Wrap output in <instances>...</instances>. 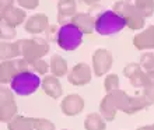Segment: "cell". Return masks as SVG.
I'll use <instances>...</instances> for the list:
<instances>
[{"label":"cell","instance_id":"obj_1","mask_svg":"<svg viewBox=\"0 0 154 130\" xmlns=\"http://www.w3.org/2000/svg\"><path fill=\"white\" fill-rule=\"evenodd\" d=\"M125 27V20L114 10H105L95 17V32L104 37L119 34Z\"/></svg>","mask_w":154,"mask_h":130},{"label":"cell","instance_id":"obj_2","mask_svg":"<svg viewBox=\"0 0 154 130\" xmlns=\"http://www.w3.org/2000/svg\"><path fill=\"white\" fill-rule=\"evenodd\" d=\"M39 87H42V80L37 73L34 71H23L18 73L10 83V88L14 94L27 97L37 91Z\"/></svg>","mask_w":154,"mask_h":130},{"label":"cell","instance_id":"obj_3","mask_svg":"<svg viewBox=\"0 0 154 130\" xmlns=\"http://www.w3.org/2000/svg\"><path fill=\"white\" fill-rule=\"evenodd\" d=\"M83 31L73 23H67L59 27V32L56 37V44L59 48L67 52L76 50L81 44H83Z\"/></svg>","mask_w":154,"mask_h":130},{"label":"cell","instance_id":"obj_4","mask_svg":"<svg viewBox=\"0 0 154 130\" xmlns=\"http://www.w3.org/2000/svg\"><path fill=\"white\" fill-rule=\"evenodd\" d=\"M21 56L27 62H32L42 59L49 52V41L46 38H29V39H20Z\"/></svg>","mask_w":154,"mask_h":130},{"label":"cell","instance_id":"obj_5","mask_svg":"<svg viewBox=\"0 0 154 130\" xmlns=\"http://www.w3.org/2000/svg\"><path fill=\"white\" fill-rule=\"evenodd\" d=\"M112 7H114L112 10L116 11L119 16H122V18L125 20L126 27H129V28L133 29V31L144 28V20H146V18H144L132 4L128 3L126 0H118V2L114 3Z\"/></svg>","mask_w":154,"mask_h":130},{"label":"cell","instance_id":"obj_6","mask_svg":"<svg viewBox=\"0 0 154 130\" xmlns=\"http://www.w3.org/2000/svg\"><path fill=\"white\" fill-rule=\"evenodd\" d=\"M23 71H32L29 62H27L24 57L13 59V60H2V63H0V83H2V86L10 84L13 78Z\"/></svg>","mask_w":154,"mask_h":130},{"label":"cell","instance_id":"obj_7","mask_svg":"<svg viewBox=\"0 0 154 130\" xmlns=\"http://www.w3.org/2000/svg\"><path fill=\"white\" fill-rule=\"evenodd\" d=\"M14 116H17V102L11 88L2 86L0 89V120L8 123Z\"/></svg>","mask_w":154,"mask_h":130},{"label":"cell","instance_id":"obj_8","mask_svg":"<svg viewBox=\"0 0 154 130\" xmlns=\"http://www.w3.org/2000/svg\"><path fill=\"white\" fill-rule=\"evenodd\" d=\"M114 56L108 49L100 48L93 53V71L97 77H102L112 67Z\"/></svg>","mask_w":154,"mask_h":130},{"label":"cell","instance_id":"obj_9","mask_svg":"<svg viewBox=\"0 0 154 130\" xmlns=\"http://www.w3.org/2000/svg\"><path fill=\"white\" fill-rule=\"evenodd\" d=\"M93 70L87 63H77L72 67V70L67 74V81L72 84V86L76 87H83L87 86L91 78H93Z\"/></svg>","mask_w":154,"mask_h":130},{"label":"cell","instance_id":"obj_10","mask_svg":"<svg viewBox=\"0 0 154 130\" xmlns=\"http://www.w3.org/2000/svg\"><path fill=\"white\" fill-rule=\"evenodd\" d=\"M84 98L79 95V94H69L66 95L60 102V109L62 113L66 116H77L80 115L84 109Z\"/></svg>","mask_w":154,"mask_h":130},{"label":"cell","instance_id":"obj_11","mask_svg":"<svg viewBox=\"0 0 154 130\" xmlns=\"http://www.w3.org/2000/svg\"><path fill=\"white\" fill-rule=\"evenodd\" d=\"M48 28H49V18L44 13H37V14L28 17V20L25 21V25H24L25 32L31 34V35L44 34L46 32Z\"/></svg>","mask_w":154,"mask_h":130},{"label":"cell","instance_id":"obj_12","mask_svg":"<svg viewBox=\"0 0 154 130\" xmlns=\"http://www.w3.org/2000/svg\"><path fill=\"white\" fill-rule=\"evenodd\" d=\"M0 18H2V23L7 25H11L16 28L17 25L23 24L27 18L25 16V10L21 7H7V8H2V13H0Z\"/></svg>","mask_w":154,"mask_h":130},{"label":"cell","instance_id":"obj_13","mask_svg":"<svg viewBox=\"0 0 154 130\" xmlns=\"http://www.w3.org/2000/svg\"><path fill=\"white\" fill-rule=\"evenodd\" d=\"M76 14H77L76 0H59L57 2V21L62 25L70 23Z\"/></svg>","mask_w":154,"mask_h":130},{"label":"cell","instance_id":"obj_14","mask_svg":"<svg viewBox=\"0 0 154 130\" xmlns=\"http://www.w3.org/2000/svg\"><path fill=\"white\" fill-rule=\"evenodd\" d=\"M133 45L139 50L154 49V25H149L146 29L136 34L133 37Z\"/></svg>","mask_w":154,"mask_h":130},{"label":"cell","instance_id":"obj_15","mask_svg":"<svg viewBox=\"0 0 154 130\" xmlns=\"http://www.w3.org/2000/svg\"><path fill=\"white\" fill-rule=\"evenodd\" d=\"M42 89L52 99H59L63 94V87H62L59 78L55 76H45L42 78Z\"/></svg>","mask_w":154,"mask_h":130},{"label":"cell","instance_id":"obj_16","mask_svg":"<svg viewBox=\"0 0 154 130\" xmlns=\"http://www.w3.org/2000/svg\"><path fill=\"white\" fill-rule=\"evenodd\" d=\"M70 23L77 25L83 34H93L95 31V18L90 13H77Z\"/></svg>","mask_w":154,"mask_h":130},{"label":"cell","instance_id":"obj_17","mask_svg":"<svg viewBox=\"0 0 154 130\" xmlns=\"http://www.w3.org/2000/svg\"><path fill=\"white\" fill-rule=\"evenodd\" d=\"M100 113L102 115V118L105 119L106 122H112L118 113V108L112 101L111 94H106L105 97L100 102Z\"/></svg>","mask_w":154,"mask_h":130},{"label":"cell","instance_id":"obj_18","mask_svg":"<svg viewBox=\"0 0 154 130\" xmlns=\"http://www.w3.org/2000/svg\"><path fill=\"white\" fill-rule=\"evenodd\" d=\"M0 56H2V60H13V59H17L18 56H21L20 41H16V42L2 41Z\"/></svg>","mask_w":154,"mask_h":130},{"label":"cell","instance_id":"obj_19","mask_svg":"<svg viewBox=\"0 0 154 130\" xmlns=\"http://www.w3.org/2000/svg\"><path fill=\"white\" fill-rule=\"evenodd\" d=\"M49 66H51V73L55 77L60 78L66 74H69V67H67V62L63 56L60 55H52L51 60H49Z\"/></svg>","mask_w":154,"mask_h":130},{"label":"cell","instance_id":"obj_20","mask_svg":"<svg viewBox=\"0 0 154 130\" xmlns=\"http://www.w3.org/2000/svg\"><path fill=\"white\" fill-rule=\"evenodd\" d=\"M8 130H35V118L17 115L7 123Z\"/></svg>","mask_w":154,"mask_h":130},{"label":"cell","instance_id":"obj_21","mask_svg":"<svg viewBox=\"0 0 154 130\" xmlns=\"http://www.w3.org/2000/svg\"><path fill=\"white\" fill-rule=\"evenodd\" d=\"M85 130H106V120L100 112H91L84 119Z\"/></svg>","mask_w":154,"mask_h":130},{"label":"cell","instance_id":"obj_22","mask_svg":"<svg viewBox=\"0 0 154 130\" xmlns=\"http://www.w3.org/2000/svg\"><path fill=\"white\" fill-rule=\"evenodd\" d=\"M132 4L144 18H149L154 14V0H126Z\"/></svg>","mask_w":154,"mask_h":130},{"label":"cell","instance_id":"obj_23","mask_svg":"<svg viewBox=\"0 0 154 130\" xmlns=\"http://www.w3.org/2000/svg\"><path fill=\"white\" fill-rule=\"evenodd\" d=\"M104 88H105L106 94L119 89V77H118V74H108L106 76L105 81H104Z\"/></svg>","mask_w":154,"mask_h":130},{"label":"cell","instance_id":"obj_24","mask_svg":"<svg viewBox=\"0 0 154 130\" xmlns=\"http://www.w3.org/2000/svg\"><path fill=\"white\" fill-rule=\"evenodd\" d=\"M140 66L144 71H154V53H143L140 57Z\"/></svg>","mask_w":154,"mask_h":130},{"label":"cell","instance_id":"obj_25","mask_svg":"<svg viewBox=\"0 0 154 130\" xmlns=\"http://www.w3.org/2000/svg\"><path fill=\"white\" fill-rule=\"evenodd\" d=\"M31 65V70L37 74H46L48 70H51V66L48 65V62H45L44 59H38V60L29 63Z\"/></svg>","mask_w":154,"mask_h":130},{"label":"cell","instance_id":"obj_26","mask_svg":"<svg viewBox=\"0 0 154 130\" xmlns=\"http://www.w3.org/2000/svg\"><path fill=\"white\" fill-rule=\"evenodd\" d=\"M16 28L11 27V25H7L2 23V41H8V39H13L16 37Z\"/></svg>","mask_w":154,"mask_h":130},{"label":"cell","instance_id":"obj_27","mask_svg":"<svg viewBox=\"0 0 154 130\" xmlns=\"http://www.w3.org/2000/svg\"><path fill=\"white\" fill-rule=\"evenodd\" d=\"M35 130H56V127L48 119L35 118Z\"/></svg>","mask_w":154,"mask_h":130},{"label":"cell","instance_id":"obj_28","mask_svg":"<svg viewBox=\"0 0 154 130\" xmlns=\"http://www.w3.org/2000/svg\"><path fill=\"white\" fill-rule=\"evenodd\" d=\"M140 69H142L140 63H134V62H132V63H128V65L123 67V74H125V77L130 78L134 73H137Z\"/></svg>","mask_w":154,"mask_h":130},{"label":"cell","instance_id":"obj_29","mask_svg":"<svg viewBox=\"0 0 154 130\" xmlns=\"http://www.w3.org/2000/svg\"><path fill=\"white\" fill-rule=\"evenodd\" d=\"M17 3L24 10H34L39 6V0H17Z\"/></svg>","mask_w":154,"mask_h":130},{"label":"cell","instance_id":"obj_30","mask_svg":"<svg viewBox=\"0 0 154 130\" xmlns=\"http://www.w3.org/2000/svg\"><path fill=\"white\" fill-rule=\"evenodd\" d=\"M142 95L149 101L150 105H153L154 104V84H149L147 87H144L142 89Z\"/></svg>","mask_w":154,"mask_h":130},{"label":"cell","instance_id":"obj_31","mask_svg":"<svg viewBox=\"0 0 154 130\" xmlns=\"http://www.w3.org/2000/svg\"><path fill=\"white\" fill-rule=\"evenodd\" d=\"M57 32H59V28H57L56 25H49V28L46 29V39L48 41H52L53 38H55V41H56V37H57Z\"/></svg>","mask_w":154,"mask_h":130},{"label":"cell","instance_id":"obj_32","mask_svg":"<svg viewBox=\"0 0 154 130\" xmlns=\"http://www.w3.org/2000/svg\"><path fill=\"white\" fill-rule=\"evenodd\" d=\"M14 0H0V7L2 8H7V7H11Z\"/></svg>","mask_w":154,"mask_h":130},{"label":"cell","instance_id":"obj_33","mask_svg":"<svg viewBox=\"0 0 154 130\" xmlns=\"http://www.w3.org/2000/svg\"><path fill=\"white\" fill-rule=\"evenodd\" d=\"M83 3H85V4H88V6H95L97 3H100L101 0H81Z\"/></svg>","mask_w":154,"mask_h":130},{"label":"cell","instance_id":"obj_34","mask_svg":"<svg viewBox=\"0 0 154 130\" xmlns=\"http://www.w3.org/2000/svg\"><path fill=\"white\" fill-rule=\"evenodd\" d=\"M136 130H154V123L153 125H147V126H142V127H139V129Z\"/></svg>","mask_w":154,"mask_h":130},{"label":"cell","instance_id":"obj_35","mask_svg":"<svg viewBox=\"0 0 154 130\" xmlns=\"http://www.w3.org/2000/svg\"><path fill=\"white\" fill-rule=\"evenodd\" d=\"M62 130H69V129H62Z\"/></svg>","mask_w":154,"mask_h":130}]
</instances>
